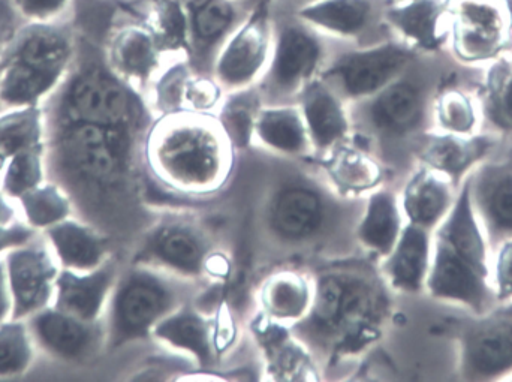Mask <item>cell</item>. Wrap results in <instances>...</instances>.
<instances>
[{"label":"cell","instance_id":"obj_2","mask_svg":"<svg viewBox=\"0 0 512 382\" xmlns=\"http://www.w3.org/2000/svg\"><path fill=\"white\" fill-rule=\"evenodd\" d=\"M486 258V245L475 221L471 182H468L438 233L429 281L433 296L466 303L483 314L492 303Z\"/></svg>","mask_w":512,"mask_h":382},{"label":"cell","instance_id":"obj_41","mask_svg":"<svg viewBox=\"0 0 512 382\" xmlns=\"http://www.w3.org/2000/svg\"><path fill=\"white\" fill-rule=\"evenodd\" d=\"M499 299L512 296V240L505 243L498 260Z\"/></svg>","mask_w":512,"mask_h":382},{"label":"cell","instance_id":"obj_14","mask_svg":"<svg viewBox=\"0 0 512 382\" xmlns=\"http://www.w3.org/2000/svg\"><path fill=\"white\" fill-rule=\"evenodd\" d=\"M57 258L65 269L90 272L98 269L105 257V242L93 228L71 219L45 228Z\"/></svg>","mask_w":512,"mask_h":382},{"label":"cell","instance_id":"obj_17","mask_svg":"<svg viewBox=\"0 0 512 382\" xmlns=\"http://www.w3.org/2000/svg\"><path fill=\"white\" fill-rule=\"evenodd\" d=\"M492 147V141L486 137L462 140L454 135L430 138L423 150V159L436 170L448 174L459 182L466 170L483 158Z\"/></svg>","mask_w":512,"mask_h":382},{"label":"cell","instance_id":"obj_25","mask_svg":"<svg viewBox=\"0 0 512 382\" xmlns=\"http://www.w3.org/2000/svg\"><path fill=\"white\" fill-rule=\"evenodd\" d=\"M23 207L27 224L32 228H48L68 219L72 203L56 183L36 186L17 198Z\"/></svg>","mask_w":512,"mask_h":382},{"label":"cell","instance_id":"obj_10","mask_svg":"<svg viewBox=\"0 0 512 382\" xmlns=\"http://www.w3.org/2000/svg\"><path fill=\"white\" fill-rule=\"evenodd\" d=\"M113 267L99 266L98 269L78 275L75 270L63 269L54 282L56 300L54 308L87 323H95L101 314L108 291L113 284Z\"/></svg>","mask_w":512,"mask_h":382},{"label":"cell","instance_id":"obj_4","mask_svg":"<svg viewBox=\"0 0 512 382\" xmlns=\"http://www.w3.org/2000/svg\"><path fill=\"white\" fill-rule=\"evenodd\" d=\"M135 114L131 93L92 63H84L57 90L45 110V122H89L126 126Z\"/></svg>","mask_w":512,"mask_h":382},{"label":"cell","instance_id":"obj_30","mask_svg":"<svg viewBox=\"0 0 512 382\" xmlns=\"http://www.w3.org/2000/svg\"><path fill=\"white\" fill-rule=\"evenodd\" d=\"M303 15L339 32H355L366 23L369 3L366 0H331L306 9Z\"/></svg>","mask_w":512,"mask_h":382},{"label":"cell","instance_id":"obj_33","mask_svg":"<svg viewBox=\"0 0 512 382\" xmlns=\"http://www.w3.org/2000/svg\"><path fill=\"white\" fill-rule=\"evenodd\" d=\"M170 162L180 176L186 179L203 180L212 170L213 159L203 144L189 137H179L168 150Z\"/></svg>","mask_w":512,"mask_h":382},{"label":"cell","instance_id":"obj_40","mask_svg":"<svg viewBox=\"0 0 512 382\" xmlns=\"http://www.w3.org/2000/svg\"><path fill=\"white\" fill-rule=\"evenodd\" d=\"M33 236H35V228L30 227L29 224H17V222L11 225L0 224V252L27 245Z\"/></svg>","mask_w":512,"mask_h":382},{"label":"cell","instance_id":"obj_16","mask_svg":"<svg viewBox=\"0 0 512 382\" xmlns=\"http://www.w3.org/2000/svg\"><path fill=\"white\" fill-rule=\"evenodd\" d=\"M429 263V234L426 228L411 224L400 237L388 263L391 281L400 290L417 291L423 284Z\"/></svg>","mask_w":512,"mask_h":382},{"label":"cell","instance_id":"obj_21","mask_svg":"<svg viewBox=\"0 0 512 382\" xmlns=\"http://www.w3.org/2000/svg\"><path fill=\"white\" fill-rule=\"evenodd\" d=\"M444 14L445 5L441 0H414L406 8L391 11L390 20L421 47L435 50L442 42L439 23Z\"/></svg>","mask_w":512,"mask_h":382},{"label":"cell","instance_id":"obj_18","mask_svg":"<svg viewBox=\"0 0 512 382\" xmlns=\"http://www.w3.org/2000/svg\"><path fill=\"white\" fill-rule=\"evenodd\" d=\"M321 219V200L309 189H286L274 203L273 225L282 236H307L318 228Z\"/></svg>","mask_w":512,"mask_h":382},{"label":"cell","instance_id":"obj_28","mask_svg":"<svg viewBox=\"0 0 512 382\" xmlns=\"http://www.w3.org/2000/svg\"><path fill=\"white\" fill-rule=\"evenodd\" d=\"M45 149H29L12 156L5 165L2 191L6 197L18 198L42 185L45 177Z\"/></svg>","mask_w":512,"mask_h":382},{"label":"cell","instance_id":"obj_32","mask_svg":"<svg viewBox=\"0 0 512 382\" xmlns=\"http://www.w3.org/2000/svg\"><path fill=\"white\" fill-rule=\"evenodd\" d=\"M116 65L126 74L146 75L155 62L152 41L141 32H126L119 36L113 48Z\"/></svg>","mask_w":512,"mask_h":382},{"label":"cell","instance_id":"obj_29","mask_svg":"<svg viewBox=\"0 0 512 382\" xmlns=\"http://www.w3.org/2000/svg\"><path fill=\"white\" fill-rule=\"evenodd\" d=\"M29 329L23 320L0 324V377L24 374L32 362Z\"/></svg>","mask_w":512,"mask_h":382},{"label":"cell","instance_id":"obj_39","mask_svg":"<svg viewBox=\"0 0 512 382\" xmlns=\"http://www.w3.org/2000/svg\"><path fill=\"white\" fill-rule=\"evenodd\" d=\"M68 0H14L24 17L45 21L62 11Z\"/></svg>","mask_w":512,"mask_h":382},{"label":"cell","instance_id":"obj_12","mask_svg":"<svg viewBox=\"0 0 512 382\" xmlns=\"http://www.w3.org/2000/svg\"><path fill=\"white\" fill-rule=\"evenodd\" d=\"M409 59V51L388 45L348 57L339 66V74L351 95H366L387 84Z\"/></svg>","mask_w":512,"mask_h":382},{"label":"cell","instance_id":"obj_24","mask_svg":"<svg viewBox=\"0 0 512 382\" xmlns=\"http://www.w3.org/2000/svg\"><path fill=\"white\" fill-rule=\"evenodd\" d=\"M307 125L319 146H330L345 134L346 123L333 96L321 86H312L304 98Z\"/></svg>","mask_w":512,"mask_h":382},{"label":"cell","instance_id":"obj_3","mask_svg":"<svg viewBox=\"0 0 512 382\" xmlns=\"http://www.w3.org/2000/svg\"><path fill=\"white\" fill-rule=\"evenodd\" d=\"M72 50L65 27L44 21L23 27L0 57V102L12 108L38 105L62 80Z\"/></svg>","mask_w":512,"mask_h":382},{"label":"cell","instance_id":"obj_1","mask_svg":"<svg viewBox=\"0 0 512 382\" xmlns=\"http://www.w3.org/2000/svg\"><path fill=\"white\" fill-rule=\"evenodd\" d=\"M45 170L53 183L83 206L122 176L128 155L123 126L89 122H45Z\"/></svg>","mask_w":512,"mask_h":382},{"label":"cell","instance_id":"obj_19","mask_svg":"<svg viewBox=\"0 0 512 382\" xmlns=\"http://www.w3.org/2000/svg\"><path fill=\"white\" fill-rule=\"evenodd\" d=\"M451 203L447 183L433 176L429 171H421L409 183L405 194V210L412 224L430 228L444 215Z\"/></svg>","mask_w":512,"mask_h":382},{"label":"cell","instance_id":"obj_5","mask_svg":"<svg viewBox=\"0 0 512 382\" xmlns=\"http://www.w3.org/2000/svg\"><path fill=\"white\" fill-rule=\"evenodd\" d=\"M171 293L155 276L134 272L126 276L111 303L110 342L120 347L146 335L170 309Z\"/></svg>","mask_w":512,"mask_h":382},{"label":"cell","instance_id":"obj_6","mask_svg":"<svg viewBox=\"0 0 512 382\" xmlns=\"http://www.w3.org/2000/svg\"><path fill=\"white\" fill-rule=\"evenodd\" d=\"M459 339L462 374L468 380H492L512 371V306L468 321Z\"/></svg>","mask_w":512,"mask_h":382},{"label":"cell","instance_id":"obj_15","mask_svg":"<svg viewBox=\"0 0 512 382\" xmlns=\"http://www.w3.org/2000/svg\"><path fill=\"white\" fill-rule=\"evenodd\" d=\"M29 149H45L44 111L38 105L0 116V170L12 156Z\"/></svg>","mask_w":512,"mask_h":382},{"label":"cell","instance_id":"obj_34","mask_svg":"<svg viewBox=\"0 0 512 382\" xmlns=\"http://www.w3.org/2000/svg\"><path fill=\"white\" fill-rule=\"evenodd\" d=\"M352 299L342 281L333 276L322 279L316 291L315 308H313L315 320L325 326L336 323L342 314L351 311Z\"/></svg>","mask_w":512,"mask_h":382},{"label":"cell","instance_id":"obj_22","mask_svg":"<svg viewBox=\"0 0 512 382\" xmlns=\"http://www.w3.org/2000/svg\"><path fill=\"white\" fill-rule=\"evenodd\" d=\"M399 228L400 218L393 195L387 192L375 195L360 228L363 242L373 251L388 254L396 245Z\"/></svg>","mask_w":512,"mask_h":382},{"label":"cell","instance_id":"obj_36","mask_svg":"<svg viewBox=\"0 0 512 382\" xmlns=\"http://www.w3.org/2000/svg\"><path fill=\"white\" fill-rule=\"evenodd\" d=\"M439 119L448 131L457 134L471 131L475 125V113L468 96L457 90L445 93L439 104Z\"/></svg>","mask_w":512,"mask_h":382},{"label":"cell","instance_id":"obj_7","mask_svg":"<svg viewBox=\"0 0 512 382\" xmlns=\"http://www.w3.org/2000/svg\"><path fill=\"white\" fill-rule=\"evenodd\" d=\"M451 14L454 48L460 59H492L504 48L511 15L501 0H454Z\"/></svg>","mask_w":512,"mask_h":382},{"label":"cell","instance_id":"obj_13","mask_svg":"<svg viewBox=\"0 0 512 382\" xmlns=\"http://www.w3.org/2000/svg\"><path fill=\"white\" fill-rule=\"evenodd\" d=\"M426 111L423 90L414 83L393 84L372 107V120L385 134L403 135L420 126Z\"/></svg>","mask_w":512,"mask_h":382},{"label":"cell","instance_id":"obj_37","mask_svg":"<svg viewBox=\"0 0 512 382\" xmlns=\"http://www.w3.org/2000/svg\"><path fill=\"white\" fill-rule=\"evenodd\" d=\"M268 302L274 314L292 317L300 314L306 306V290L294 279H280L271 287Z\"/></svg>","mask_w":512,"mask_h":382},{"label":"cell","instance_id":"obj_42","mask_svg":"<svg viewBox=\"0 0 512 382\" xmlns=\"http://www.w3.org/2000/svg\"><path fill=\"white\" fill-rule=\"evenodd\" d=\"M12 312V297L9 290L8 273L5 261H0V324L5 323Z\"/></svg>","mask_w":512,"mask_h":382},{"label":"cell","instance_id":"obj_43","mask_svg":"<svg viewBox=\"0 0 512 382\" xmlns=\"http://www.w3.org/2000/svg\"><path fill=\"white\" fill-rule=\"evenodd\" d=\"M3 194L5 192L0 191V224L11 225L14 224V209L9 206Z\"/></svg>","mask_w":512,"mask_h":382},{"label":"cell","instance_id":"obj_27","mask_svg":"<svg viewBox=\"0 0 512 382\" xmlns=\"http://www.w3.org/2000/svg\"><path fill=\"white\" fill-rule=\"evenodd\" d=\"M158 335L174 347L191 351L201 362L210 359L209 329L198 315L191 312L174 315L158 327Z\"/></svg>","mask_w":512,"mask_h":382},{"label":"cell","instance_id":"obj_31","mask_svg":"<svg viewBox=\"0 0 512 382\" xmlns=\"http://www.w3.org/2000/svg\"><path fill=\"white\" fill-rule=\"evenodd\" d=\"M258 129L265 143L283 152H297L304 146L303 125L292 111H268Z\"/></svg>","mask_w":512,"mask_h":382},{"label":"cell","instance_id":"obj_23","mask_svg":"<svg viewBox=\"0 0 512 382\" xmlns=\"http://www.w3.org/2000/svg\"><path fill=\"white\" fill-rule=\"evenodd\" d=\"M316 59L318 47L315 42L298 30H288L282 36L274 63L276 83L279 86H291L312 71Z\"/></svg>","mask_w":512,"mask_h":382},{"label":"cell","instance_id":"obj_20","mask_svg":"<svg viewBox=\"0 0 512 382\" xmlns=\"http://www.w3.org/2000/svg\"><path fill=\"white\" fill-rule=\"evenodd\" d=\"M264 21H252L228 48L219 63V74L230 83H242L254 75L259 63L264 59Z\"/></svg>","mask_w":512,"mask_h":382},{"label":"cell","instance_id":"obj_35","mask_svg":"<svg viewBox=\"0 0 512 382\" xmlns=\"http://www.w3.org/2000/svg\"><path fill=\"white\" fill-rule=\"evenodd\" d=\"M489 111L493 122L512 129V65L499 63L489 80Z\"/></svg>","mask_w":512,"mask_h":382},{"label":"cell","instance_id":"obj_26","mask_svg":"<svg viewBox=\"0 0 512 382\" xmlns=\"http://www.w3.org/2000/svg\"><path fill=\"white\" fill-rule=\"evenodd\" d=\"M150 251L162 263L186 273H197L204 258L200 240L183 228H168L159 233Z\"/></svg>","mask_w":512,"mask_h":382},{"label":"cell","instance_id":"obj_8","mask_svg":"<svg viewBox=\"0 0 512 382\" xmlns=\"http://www.w3.org/2000/svg\"><path fill=\"white\" fill-rule=\"evenodd\" d=\"M12 297L11 320H24L47 308L59 269L44 248L18 246L6 255Z\"/></svg>","mask_w":512,"mask_h":382},{"label":"cell","instance_id":"obj_11","mask_svg":"<svg viewBox=\"0 0 512 382\" xmlns=\"http://www.w3.org/2000/svg\"><path fill=\"white\" fill-rule=\"evenodd\" d=\"M493 242L512 237V162L484 167L471 182Z\"/></svg>","mask_w":512,"mask_h":382},{"label":"cell","instance_id":"obj_9","mask_svg":"<svg viewBox=\"0 0 512 382\" xmlns=\"http://www.w3.org/2000/svg\"><path fill=\"white\" fill-rule=\"evenodd\" d=\"M29 330L47 353L66 362L87 359L98 341L95 323L72 317L54 306L32 315Z\"/></svg>","mask_w":512,"mask_h":382},{"label":"cell","instance_id":"obj_38","mask_svg":"<svg viewBox=\"0 0 512 382\" xmlns=\"http://www.w3.org/2000/svg\"><path fill=\"white\" fill-rule=\"evenodd\" d=\"M231 21V9L224 0H210L198 11L195 27L206 41L218 38Z\"/></svg>","mask_w":512,"mask_h":382}]
</instances>
